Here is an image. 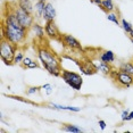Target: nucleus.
Instances as JSON below:
<instances>
[{
	"mask_svg": "<svg viewBox=\"0 0 133 133\" xmlns=\"http://www.w3.org/2000/svg\"><path fill=\"white\" fill-rule=\"evenodd\" d=\"M10 6L11 4H8V7H6L2 15L1 38L10 41L17 47H25L30 30L21 24L14 11V8Z\"/></svg>",
	"mask_w": 133,
	"mask_h": 133,
	"instance_id": "1",
	"label": "nucleus"
},
{
	"mask_svg": "<svg viewBox=\"0 0 133 133\" xmlns=\"http://www.w3.org/2000/svg\"><path fill=\"white\" fill-rule=\"evenodd\" d=\"M37 55L39 60L41 62V65L50 75L55 77L62 76V63L60 58L57 56L55 51H52L48 46L39 44L37 47Z\"/></svg>",
	"mask_w": 133,
	"mask_h": 133,
	"instance_id": "2",
	"label": "nucleus"
},
{
	"mask_svg": "<svg viewBox=\"0 0 133 133\" xmlns=\"http://www.w3.org/2000/svg\"><path fill=\"white\" fill-rule=\"evenodd\" d=\"M17 49H18L17 46H15L10 41L1 38V43H0V57H1V60L4 62L5 65H7V66L14 65V57H15V54H16Z\"/></svg>",
	"mask_w": 133,
	"mask_h": 133,
	"instance_id": "3",
	"label": "nucleus"
},
{
	"mask_svg": "<svg viewBox=\"0 0 133 133\" xmlns=\"http://www.w3.org/2000/svg\"><path fill=\"white\" fill-rule=\"evenodd\" d=\"M60 77L64 80V82L67 84L68 87H71L75 91H80L81 88L83 85V77L78 73H75L73 71L63 69L62 76Z\"/></svg>",
	"mask_w": 133,
	"mask_h": 133,
	"instance_id": "4",
	"label": "nucleus"
},
{
	"mask_svg": "<svg viewBox=\"0 0 133 133\" xmlns=\"http://www.w3.org/2000/svg\"><path fill=\"white\" fill-rule=\"evenodd\" d=\"M13 8H14V11H15V14H16L18 21L21 22V24H22L24 28H26L29 30L31 29L32 25L35 22V16L34 15L31 14V13H28V11H25L24 9H22V8L17 5V2L16 4H13Z\"/></svg>",
	"mask_w": 133,
	"mask_h": 133,
	"instance_id": "5",
	"label": "nucleus"
},
{
	"mask_svg": "<svg viewBox=\"0 0 133 133\" xmlns=\"http://www.w3.org/2000/svg\"><path fill=\"white\" fill-rule=\"evenodd\" d=\"M113 80L121 88H130L133 85V76L122 71H117Z\"/></svg>",
	"mask_w": 133,
	"mask_h": 133,
	"instance_id": "6",
	"label": "nucleus"
},
{
	"mask_svg": "<svg viewBox=\"0 0 133 133\" xmlns=\"http://www.w3.org/2000/svg\"><path fill=\"white\" fill-rule=\"evenodd\" d=\"M44 30H46V34H47L48 39L60 41V38H62L63 33H60L55 21H48V22H46V24H44Z\"/></svg>",
	"mask_w": 133,
	"mask_h": 133,
	"instance_id": "7",
	"label": "nucleus"
},
{
	"mask_svg": "<svg viewBox=\"0 0 133 133\" xmlns=\"http://www.w3.org/2000/svg\"><path fill=\"white\" fill-rule=\"evenodd\" d=\"M59 42H62L66 48H68V49H71V50H82V44H81V42L75 37H73L72 34H67V33L62 34V38H60Z\"/></svg>",
	"mask_w": 133,
	"mask_h": 133,
	"instance_id": "8",
	"label": "nucleus"
},
{
	"mask_svg": "<svg viewBox=\"0 0 133 133\" xmlns=\"http://www.w3.org/2000/svg\"><path fill=\"white\" fill-rule=\"evenodd\" d=\"M91 63L95 66V68L97 69V72H100L104 75H108L109 76L111 71L114 69V67L111 66V64H108V63H104L100 58H90Z\"/></svg>",
	"mask_w": 133,
	"mask_h": 133,
	"instance_id": "9",
	"label": "nucleus"
},
{
	"mask_svg": "<svg viewBox=\"0 0 133 133\" xmlns=\"http://www.w3.org/2000/svg\"><path fill=\"white\" fill-rule=\"evenodd\" d=\"M75 63L77 64L81 73L83 75H85V76H91V75L97 73V69L95 68V66H93V64L91 63L90 59L83 60V62H77V60H75Z\"/></svg>",
	"mask_w": 133,
	"mask_h": 133,
	"instance_id": "10",
	"label": "nucleus"
},
{
	"mask_svg": "<svg viewBox=\"0 0 133 133\" xmlns=\"http://www.w3.org/2000/svg\"><path fill=\"white\" fill-rule=\"evenodd\" d=\"M33 31V34H34V38L37 39V41L39 43H42L43 41H46L47 34H46V30H44V26H42L40 23L34 22V24L32 25V28L30 29Z\"/></svg>",
	"mask_w": 133,
	"mask_h": 133,
	"instance_id": "11",
	"label": "nucleus"
},
{
	"mask_svg": "<svg viewBox=\"0 0 133 133\" xmlns=\"http://www.w3.org/2000/svg\"><path fill=\"white\" fill-rule=\"evenodd\" d=\"M57 16V13H56V9L54 7V5L51 2H47L46 4V8H44V11H43V16H42V19L44 22H48V21H55Z\"/></svg>",
	"mask_w": 133,
	"mask_h": 133,
	"instance_id": "12",
	"label": "nucleus"
},
{
	"mask_svg": "<svg viewBox=\"0 0 133 133\" xmlns=\"http://www.w3.org/2000/svg\"><path fill=\"white\" fill-rule=\"evenodd\" d=\"M46 106L48 108H51V109H55V110H68V111H74V113H78V111H81L80 107L58 105V104H55V102H49V104H47Z\"/></svg>",
	"mask_w": 133,
	"mask_h": 133,
	"instance_id": "13",
	"label": "nucleus"
},
{
	"mask_svg": "<svg viewBox=\"0 0 133 133\" xmlns=\"http://www.w3.org/2000/svg\"><path fill=\"white\" fill-rule=\"evenodd\" d=\"M99 58H100L104 63H108V64H113L116 59L115 57V54L111 50H102L100 54H99Z\"/></svg>",
	"mask_w": 133,
	"mask_h": 133,
	"instance_id": "14",
	"label": "nucleus"
},
{
	"mask_svg": "<svg viewBox=\"0 0 133 133\" xmlns=\"http://www.w3.org/2000/svg\"><path fill=\"white\" fill-rule=\"evenodd\" d=\"M17 5L28 13H34V6H33L31 0H17Z\"/></svg>",
	"mask_w": 133,
	"mask_h": 133,
	"instance_id": "15",
	"label": "nucleus"
},
{
	"mask_svg": "<svg viewBox=\"0 0 133 133\" xmlns=\"http://www.w3.org/2000/svg\"><path fill=\"white\" fill-rule=\"evenodd\" d=\"M46 4H47L46 1H41V0H38V1L35 2L34 10H35V17H37V18H42L44 8H46Z\"/></svg>",
	"mask_w": 133,
	"mask_h": 133,
	"instance_id": "16",
	"label": "nucleus"
},
{
	"mask_svg": "<svg viewBox=\"0 0 133 133\" xmlns=\"http://www.w3.org/2000/svg\"><path fill=\"white\" fill-rule=\"evenodd\" d=\"M100 8L105 11L106 14H107V13H110V11L116 10V7H115L113 0H102V1H101V5H100Z\"/></svg>",
	"mask_w": 133,
	"mask_h": 133,
	"instance_id": "17",
	"label": "nucleus"
},
{
	"mask_svg": "<svg viewBox=\"0 0 133 133\" xmlns=\"http://www.w3.org/2000/svg\"><path fill=\"white\" fill-rule=\"evenodd\" d=\"M118 71L125 72V73H128V74H130V75H132L133 76V63H132V60L121 63L119 66H118Z\"/></svg>",
	"mask_w": 133,
	"mask_h": 133,
	"instance_id": "18",
	"label": "nucleus"
},
{
	"mask_svg": "<svg viewBox=\"0 0 133 133\" xmlns=\"http://www.w3.org/2000/svg\"><path fill=\"white\" fill-rule=\"evenodd\" d=\"M62 131H65L68 133H81L83 132V129L78 128L77 125H74V124H63Z\"/></svg>",
	"mask_w": 133,
	"mask_h": 133,
	"instance_id": "19",
	"label": "nucleus"
},
{
	"mask_svg": "<svg viewBox=\"0 0 133 133\" xmlns=\"http://www.w3.org/2000/svg\"><path fill=\"white\" fill-rule=\"evenodd\" d=\"M24 57H25V47H18L14 57V65L21 64L22 60L24 59Z\"/></svg>",
	"mask_w": 133,
	"mask_h": 133,
	"instance_id": "20",
	"label": "nucleus"
},
{
	"mask_svg": "<svg viewBox=\"0 0 133 133\" xmlns=\"http://www.w3.org/2000/svg\"><path fill=\"white\" fill-rule=\"evenodd\" d=\"M107 19L110 21V22H113L114 24H116V25L121 26V19H119V16H118V13H116V11H110V13H107Z\"/></svg>",
	"mask_w": 133,
	"mask_h": 133,
	"instance_id": "21",
	"label": "nucleus"
},
{
	"mask_svg": "<svg viewBox=\"0 0 133 133\" xmlns=\"http://www.w3.org/2000/svg\"><path fill=\"white\" fill-rule=\"evenodd\" d=\"M121 28L124 30V32H125L126 34H129V33L133 30L132 24L130 23V22H128V21H126L125 18H122V19H121Z\"/></svg>",
	"mask_w": 133,
	"mask_h": 133,
	"instance_id": "22",
	"label": "nucleus"
},
{
	"mask_svg": "<svg viewBox=\"0 0 133 133\" xmlns=\"http://www.w3.org/2000/svg\"><path fill=\"white\" fill-rule=\"evenodd\" d=\"M41 89H42V87H29V88H26L25 92L28 96H33V95H35V93L40 92Z\"/></svg>",
	"mask_w": 133,
	"mask_h": 133,
	"instance_id": "23",
	"label": "nucleus"
},
{
	"mask_svg": "<svg viewBox=\"0 0 133 133\" xmlns=\"http://www.w3.org/2000/svg\"><path fill=\"white\" fill-rule=\"evenodd\" d=\"M130 114V110L129 109H124L122 111V114H121V119H122V122H129V121H131V118H130L129 116Z\"/></svg>",
	"mask_w": 133,
	"mask_h": 133,
	"instance_id": "24",
	"label": "nucleus"
},
{
	"mask_svg": "<svg viewBox=\"0 0 133 133\" xmlns=\"http://www.w3.org/2000/svg\"><path fill=\"white\" fill-rule=\"evenodd\" d=\"M42 89L46 91V95H48V96H50L51 93L54 92V87L51 85V84H49V83L43 84V85H42Z\"/></svg>",
	"mask_w": 133,
	"mask_h": 133,
	"instance_id": "25",
	"label": "nucleus"
},
{
	"mask_svg": "<svg viewBox=\"0 0 133 133\" xmlns=\"http://www.w3.org/2000/svg\"><path fill=\"white\" fill-rule=\"evenodd\" d=\"M32 58L31 57H29V56H25L24 57V59L22 60V63H21V66H22L23 68H28V66L31 64V62H32Z\"/></svg>",
	"mask_w": 133,
	"mask_h": 133,
	"instance_id": "26",
	"label": "nucleus"
},
{
	"mask_svg": "<svg viewBox=\"0 0 133 133\" xmlns=\"http://www.w3.org/2000/svg\"><path fill=\"white\" fill-rule=\"evenodd\" d=\"M39 67V64H38V62H35V60H32L31 62V64H30L28 66V69H32V68H38Z\"/></svg>",
	"mask_w": 133,
	"mask_h": 133,
	"instance_id": "27",
	"label": "nucleus"
},
{
	"mask_svg": "<svg viewBox=\"0 0 133 133\" xmlns=\"http://www.w3.org/2000/svg\"><path fill=\"white\" fill-rule=\"evenodd\" d=\"M98 124H99V128H100L101 130H105V129H106V126H107V124H106V122H105L104 119H99Z\"/></svg>",
	"mask_w": 133,
	"mask_h": 133,
	"instance_id": "28",
	"label": "nucleus"
},
{
	"mask_svg": "<svg viewBox=\"0 0 133 133\" xmlns=\"http://www.w3.org/2000/svg\"><path fill=\"white\" fill-rule=\"evenodd\" d=\"M91 2H93V4H96V5H98L99 7H100V5H101V1L102 0H90Z\"/></svg>",
	"mask_w": 133,
	"mask_h": 133,
	"instance_id": "29",
	"label": "nucleus"
},
{
	"mask_svg": "<svg viewBox=\"0 0 133 133\" xmlns=\"http://www.w3.org/2000/svg\"><path fill=\"white\" fill-rule=\"evenodd\" d=\"M129 116H130V118H131V121H132V119H133V111H130Z\"/></svg>",
	"mask_w": 133,
	"mask_h": 133,
	"instance_id": "30",
	"label": "nucleus"
},
{
	"mask_svg": "<svg viewBox=\"0 0 133 133\" xmlns=\"http://www.w3.org/2000/svg\"><path fill=\"white\" fill-rule=\"evenodd\" d=\"M128 35H129V37H130V38H132V39H133V30H132V31H131V32H130V33H129V34H128Z\"/></svg>",
	"mask_w": 133,
	"mask_h": 133,
	"instance_id": "31",
	"label": "nucleus"
},
{
	"mask_svg": "<svg viewBox=\"0 0 133 133\" xmlns=\"http://www.w3.org/2000/svg\"><path fill=\"white\" fill-rule=\"evenodd\" d=\"M130 40H131V42H132V43H133V39H132V38H130Z\"/></svg>",
	"mask_w": 133,
	"mask_h": 133,
	"instance_id": "32",
	"label": "nucleus"
},
{
	"mask_svg": "<svg viewBox=\"0 0 133 133\" xmlns=\"http://www.w3.org/2000/svg\"><path fill=\"white\" fill-rule=\"evenodd\" d=\"M41 1H46V0H41ZM46 2H47V1H46Z\"/></svg>",
	"mask_w": 133,
	"mask_h": 133,
	"instance_id": "33",
	"label": "nucleus"
},
{
	"mask_svg": "<svg viewBox=\"0 0 133 133\" xmlns=\"http://www.w3.org/2000/svg\"><path fill=\"white\" fill-rule=\"evenodd\" d=\"M131 60H132V63H133V58H132V59H131Z\"/></svg>",
	"mask_w": 133,
	"mask_h": 133,
	"instance_id": "34",
	"label": "nucleus"
}]
</instances>
